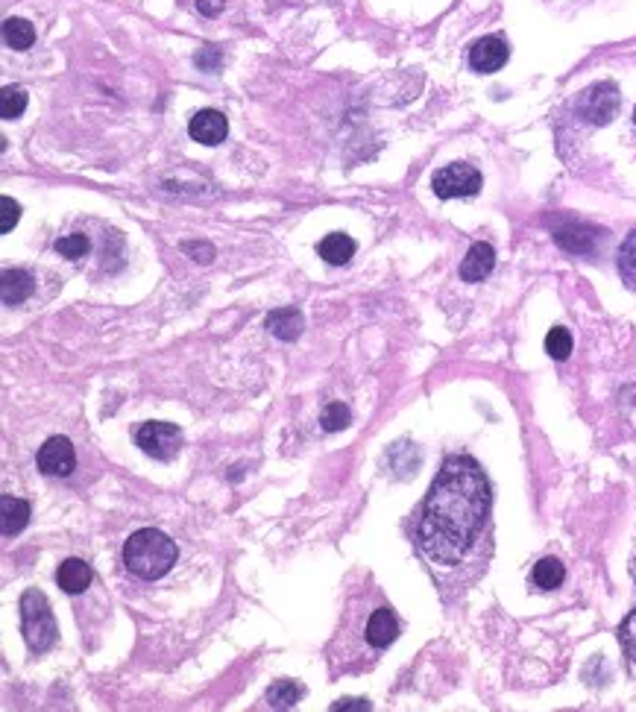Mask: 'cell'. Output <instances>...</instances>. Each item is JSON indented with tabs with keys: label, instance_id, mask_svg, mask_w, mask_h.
<instances>
[{
	"label": "cell",
	"instance_id": "cell-27",
	"mask_svg": "<svg viewBox=\"0 0 636 712\" xmlns=\"http://www.w3.org/2000/svg\"><path fill=\"white\" fill-rule=\"evenodd\" d=\"M220 62H223V53H220V47H215V45H206V47L194 56L197 68H203V71H208V74L220 71Z\"/></svg>",
	"mask_w": 636,
	"mask_h": 712
},
{
	"label": "cell",
	"instance_id": "cell-32",
	"mask_svg": "<svg viewBox=\"0 0 636 712\" xmlns=\"http://www.w3.org/2000/svg\"><path fill=\"white\" fill-rule=\"evenodd\" d=\"M633 121H636V112H633Z\"/></svg>",
	"mask_w": 636,
	"mask_h": 712
},
{
	"label": "cell",
	"instance_id": "cell-4",
	"mask_svg": "<svg viewBox=\"0 0 636 712\" xmlns=\"http://www.w3.org/2000/svg\"><path fill=\"white\" fill-rule=\"evenodd\" d=\"M431 188L440 200H455V196H475L481 191V174L467 162L446 165L434 174Z\"/></svg>",
	"mask_w": 636,
	"mask_h": 712
},
{
	"label": "cell",
	"instance_id": "cell-13",
	"mask_svg": "<svg viewBox=\"0 0 636 712\" xmlns=\"http://www.w3.org/2000/svg\"><path fill=\"white\" fill-rule=\"evenodd\" d=\"M367 642L373 645V648H388V645L399 637V625H396L393 613L388 610V607H379V610L369 616L367 622Z\"/></svg>",
	"mask_w": 636,
	"mask_h": 712
},
{
	"label": "cell",
	"instance_id": "cell-17",
	"mask_svg": "<svg viewBox=\"0 0 636 712\" xmlns=\"http://www.w3.org/2000/svg\"><path fill=\"white\" fill-rule=\"evenodd\" d=\"M355 241L349 235H343V232H331V235H326L323 241H320V246H317V253H320V258L323 261H328V264H335V267H340V264H347L352 256H355Z\"/></svg>",
	"mask_w": 636,
	"mask_h": 712
},
{
	"label": "cell",
	"instance_id": "cell-5",
	"mask_svg": "<svg viewBox=\"0 0 636 712\" xmlns=\"http://www.w3.org/2000/svg\"><path fill=\"white\" fill-rule=\"evenodd\" d=\"M136 443L144 455L156 460H174L182 448V431L174 422H144L136 434Z\"/></svg>",
	"mask_w": 636,
	"mask_h": 712
},
{
	"label": "cell",
	"instance_id": "cell-30",
	"mask_svg": "<svg viewBox=\"0 0 636 712\" xmlns=\"http://www.w3.org/2000/svg\"><path fill=\"white\" fill-rule=\"evenodd\" d=\"M340 709H347V712H369V701H364V697H340L338 704H331V712H340Z\"/></svg>",
	"mask_w": 636,
	"mask_h": 712
},
{
	"label": "cell",
	"instance_id": "cell-7",
	"mask_svg": "<svg viewBox=\"0 0 636 712\" xmlns=\"http://www.w3.org/2000/svg\"><path fill=\"white\" fill-rule=\"evenodd\" d=\"M510 47L501 35H484L469 47V68L479 74H496L508 62Z\"/></svg>",
	"mask_w": 636,
	"mask_h": 712
},
{
	"label": "cell",
	"instance_id": "cell-15",
	"mask_svg": "<svg viewBox=\"0 0 636 712\" xmlns=\"http://www.w3.org/2000/svg\"><path fill=\"white\" fill-rule=\"evenodd\" d=\"M302 328H306V320H302V314L290 306L268 314V332L279 340H297L302 335Z\"/></svg>",
	"mask_w": 636,
	"mask_h": 712
},
{
	"label": "cell",
	"instance_id": "cell-28",
	"mask_svg": "<svg viewBox=\"0 0 636 712\" xmlns=\"http://www.w3.org/2000/svg\"><path fill=\"white\" fill-rule=\"evenodd\" d=\"M619 639H621V648L628 651V657L636 663V610L621 622L619 627Z\"/></svg>",
	"mask_w": 636,
	"mask_h": 712
},
{
	"label": "cell",
	"instance_id": "cell-29",
	"mask_svg": "<svg viewBox=\"0 0 636 712\" xmlns=\"http://www.w3.org/2000/svg\"><path fill=\"white\" fill-rule=\"evenodd\" d=\"M182 249L197 264H211V258H215V249H211V244H182Z\"/></svg>",
	"mask_w": 636,
	"mask_h": 712
},
{
	"label": "cell",
	"instance_id": "cell-2",
	"mask_svg": "<svg viewBox=\"0 0 636 712\" xmlns=\"http://www.w3.org/2000/svg\"><path fill=\"white\" fill-rule=\"evenodd\" d=\"M179 557L177 543L167 534L156 531V527H141L136 531L124 546V563L132 575H138L144 580H156L174 569V563Z\"/></svg>",
	"mask_w": 636,
	"mask_h": 712
},
{
	"label": "cell",
	"instance_id": "cell-12",
	"mask_svg": "<svg viewBox=\"0 0 636 712\" xmlns=\"http://www.w3.org/2000/svg\"><path fill=\"white\" fill-rule=\"evenodd\" d=\"M35 282L26 270H6L0 276V296H4V306H21L33 296Z\"/></svg>",
	"mask_w": 636,
	"mask_h": 712
},
{
	"label": "cell",
	"instance_id": "cell-22",
	"mask_svg": "<svg viewBox=\"0 0 636 712\" xmlns=\"http://www.w3.org/2000/svg\"><path fill=\"white\" fill-rule=\"evenodd\" d=\"M24 109H26V91L6 85L4 95H0V115H4V121H15V117L24 115Z\"/></svg>",
	"mask_w": 636,
	"mask_h": 712
},
{
	"label": "cell",
	"instance_id": "cell-9",
	"mask_svg": "<svg viewBox=\"0 0 636 712\" xmlns=\"http://www.w3.org/2000/svg\"><path fill=\"white\" fill-rule=\"evenodd\" d=\"M227 132H229L227 115L217 112V109L197 112V115L191 117V124H188V135H191L194 141L206 144V147H215V144L227 141Z\"/></svg>",
	"mask_w": 636,
	"mask_h": 712
},
{
	"label": "cell",
	"instance_id": "cell-8",
	"mask_svg": "<svg viewBox=\"0 0 636 712\" xmlns=\"http://www.w3.org/2000/svg\"><path fill=\"white\" fill-rule=\"evenodd\" d=\"M76 466V455L71 440L65 437H50L42 448H38V469L45 475H71Z\"/></svg>",
	"mask_w": 636,
	"mask_h": 712
},
{
	"label": "cell",
	"instance_id": "cell-18",
	"mask_svg": "<svg viewBox=\"0 0 636 712\" xmlns=\"http://www.w3.org/2000/svg\"><path fill=\"white\" fill-rule=\"evenodd\" d=\"M563 577H566V569H563V563H560L558 557H542V560L534 566V572H531L534 587L546 589V592L558 589V587L563 584Z\"/></svg>",
	"mask_w": 636,
	"mask_h": 712
},
{
	"label": "cell",
	"instance_id": "cell-20",
	"mask_svg": "<svg viewBox=\"0 0 636 712\" xmlns=\"http://www.w3.org/2000/svg\"><path fill=\"white\" fill-rule=\"evenodd\" d=\"M302 697V686L294 680H276L268 689V704L273 709H290L297 707V701Z\"/></svg>",
	"mask_w": 636,
	"mask_h": 712
},
{
	"label": "cell",
	"instance_id": "cell-31",
	"mask_svg": "<svg viewBox=\"0 0 636 712\" xmlns=\"http://www.w3.org/2000/svg\"><path fill=\"white\" fill-rule=\"evenodd\" d=\"M223 6H227V0H197V9H200L203 15H217Z\"/></svg>",
	"mask_w": 636,
	"mask_h": 712
},
{
	"label": "cell",
	"instance_id": "cell-23",
	"mask_svg": "<svg viewBox=\"0 0 636 712\" xmlns=\"http://www.w3.org/2000/svg\"><path fill=\"white\" fill-rule=\"evenodd\" d=\"M546 352L554 361H566L569 355H572V335H569V328H563V326L551 328L546 335Z\"/></svg>",
	"mask_w": 636,
	"mask_h": 712
},
{
	"label": "cell",
	"instance_id": "cell-16",
	"mask_svg": "<svg viewBox=\"0 0 636 712\" xmlns=\"http://www.w3.org/2000/svg\"><path fill=\"white\" fill-rule=\"evenodd\" d=\"M26 522H30V505H26L24 498H12V496L0 498V525H4V537H15L18 531H24Z\"/></svg>",
	"mask_w": 636,
	"mask_h": 712
},
{
	"label": "cell",
	"instance_id": "cell-14",
	"mask_svg": "<svg viewBox=\"0 0 636 712\" xmlns=\"http://www.w3.org/2000/svg\"><path fill=\"white\" fill-rule=\"evenodd\" d=\"M595 237H599V229L580 226V223H572V226L554 232V241H558V244L566 249V253H572V256H587V253H592Z\"/></svg>",
	"mask_w": 636,
	"mask_h": 712
},
{
	"label": "cell",
	"instance_id": "cell-3",
	"mask_svg": "<svg viewBox=\"0 0 636 712\" xmlns=\"http://www.w3.org/2000/svg\"><path fill=\"white\" fill-rule=\"evenodd\" d=\"M18 607H21V630H24L26 645H30V651L33 654L50 651L59 630H56V618H53L50 601L45 598V592L26 589Z\"/></svg>",
	"mask_w": 636,
	"mask_h": 712
},
{
	"label": "cell",
	"instance_id": "cell-26",
	"mask_svg": "<svg viewBox=\"0 0 636 712\" xmlns=\"http://www.w3.org/2000/svg\"><path fill=\"white\" fill-rule=\"evenodd\" d=\"M18 220H21V206L12 196H0V235L15 229Z\"/></svg>",
	"mask_w": 636,
	"mask_h": 712
},
{
	"label": "cell",
	"instance_id": "cell-10",
	"mask_svg": "<svg viewBox=\"0 0 636 712\" xmlns=\"http://www.w3.org/2000/svg\"><path fill=\"white\" fill-rule=\"evenodd\" d=\"M496 267V249L490 246L487 241H479L469 246L467 258L460 261V279L463 282H484L490 273Z\"/></svg>",
	"mask_w": 636,
	"mask_h": 712
},
{
	"label": "cell",
	"instance_id": "cell-11",
	"mask_svg": "<svg viewBox=\"0 0 636 712\" xmlns=\"http://www.w3.org/2000/svg\"><path fill=\"white\" fill-rule=\"evenodd\" d=\"M56 584L68 592V596H79V592H86L91 587V569L86 560L79 557H68L59 563L56 569Z\"/></svg>",
	"mask_w": 636,
	"mask_h": 712
},
{
	"label": "cell",
	"instance_id": "cell-1",
	"mask_svg": "<svg viewBox=\"0 0 636 712\" xmlns=\"http://www.w3.org/2000/svg\"><path fill=\"white\" fill-rule=\"evenodd\" d=\"M490 513L484 469L467 455L446 457L422 505L417 546L431 563L455 566L467 557Z\"/></svg>",
	"mask_w": 636,
	"mask_h": 712
},
{
	"label": "cell",
	"instance_id": "cell-24",
	"mask_svg": "<svg viewBox=\"0 0 636 712\" xmlns=\"http://www.w3.org/2000/svg\"><path fill=\"white\" fill-rule=\"evenodd\" d=\"M349 419H352V414H349V407L343 405V402H331V405H326V411H323V416H320V422H323V428L326 431H343L349 426Z\"/></svg>",
	"mask_w": 636,
	"mask_h": 712
},
{
	"label": "cell",
	"instance_id": "cell-25",
	"mask_svg": "<svg viewBox=\"0 0 636 712\" xmlns=\"http://www.w3.org/2000/svg\"><path fill=\"white\" fill-rule=\"evenodd\" d=\"M88 237L86 235H65V237H59V241H56V253L62 256V258H83L86 253H88Z\"/></svg>",
	"mask_w": 636,
	"mask_h": 712
},
{
	"label": "cell",
	"instance_id": "cell-6",
	"mask_svg": "<svg viewBox=\"0 0 636 712\" xmlns=\"http://www.w3.org/2000/svg\"><path fill=\"white\" fill-rule=\"evenodd\" d=\"M619 103H621V97L613 83H595L578 97V115L587 117L592 126H604L616 117Z\"/></svg>",
	"mask_w": 636,
	"mask_h": 712
},
{
	"label": "cell",
	"instance_id": "cell-19",
	"mask_svg": "<svg viewBox=\"0 0 636 712\" xmlns=\"http://www.w3.org/2000/svg\"><path fill=\"white\" fill-rule=\"evenodd\" d=\"M4 42H6L12 50H26V47H33V42H35V30H33V24H30V21H24V18H6V24H4Z\"/></svg>",
	"mask_w": 636,
	"mask_h": 712
},
{
	"label": "cell",
	"instance_id": "cell-21",
	"mask_svg": "<svg viewBox=\"0 0 636 712\" xmlns=\"http://www.w3.org/2000/svg\"><path fill=\"white\" fill-rule=\"evenodd\" d=\"M619 276L625 285H636V229L619 246Z\"/></svg>",
	"mask_w": 636,
	"mask_h": 712
}]
</instances>
